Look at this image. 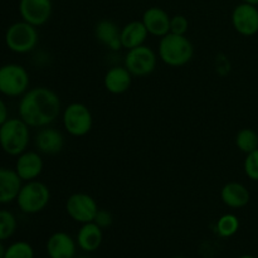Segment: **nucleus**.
<instances>
[{
  "instance_id": "b1692460",
  "label": "nucleus",
  "mask_w": 258,
  "mask_h": 258,
  "mask_svg": "<svg viewBox=\"0 0 258 258\" xmlns=\"http://www.w3.org/2000/svg\"><path fill=\"white\" fill-rule=\"evenodd\" d=\"M217 233L223 238H229L234 236L239 229V219L234 214H224L218 219L216 224Z\"/></svg>"
},
{
  "instance_id": "f03ea898",
  "label": "nucleus",
  "mask_w": 258,
  "mask_h": 258,
  "mask_svg": "<svg viewBox=\"0 0 258 258\" xmlns=\"http://www.w3.org/2000/svg\"><path fill=\"white\" fill-rule=\"evenodd\" d=\"M193 43L185 35L169 33L160 38L158 45V57L169 67H183L193 59Z\"/></svg>"
},
{
  "instance_id": "c756f323",
  "label": "nucleus",
  "mask_w": 258,
  "mask_h": 258,
  "mask_svg": "<svg viewBox=\"0 0 258 258\" xmlns=\"http://www.w3.org/2000/svg\"><path fill=\"white\" fill-rule=\"evenodd\" d=\"M5 251H7V247L4 246L3 241H0V258H4Z\"/></svg>"
},
{
  "instance_id": "393cba45",
  "label": "nucleus",
  "mask_w": 258,
  "mask_h": 258,
  "mask_svg": "<svg viewBox=\"0 0 258 258\" xmlns=\"http://www.w3.org/2000/svg\"><path fill=\"white\" fill-rule=\"evenodd\" d=\"M4 258H34V248L25 241L13 242L7 247Z\"/></svg>"
},
{
  "instance_id": "6e6552de",
  "label": "nucleus",
  "mask_w": 258,
  "mask_h": 258,
  "mask_svg": "<svg viewBox=\"0 0 258 258\" xmlns=\"http://www.w3.org/2000/svg\"><path fill=\"white\" fill-rule=\"evenodd\" d=\"M158 58V54L150 47L144 44L127 50L123 66L135 77H145L155 71Z\"/></svg>"
},
{
  "instance_id": "1a4fd4ad",
  "label": "nucleus",
  "mask_w": 258,
  "mask_h": 258,
  "mask_svg": "<svg viewBox=\"0 0 258 258\" xmlns=\"http://www.w3.org/2000/svg\"><path fill=\"white\" fill-rule=\"evenodd\" d=\"M98 209L97 202L87 193H73L66 202V212L70 218L81 224L95 221Z\"/></svg>"
},
{
  "instance_id": "f8f14e48",
  "label": "nucleus",
  "mask_w": 258,
  "mask_h": 258,
  "mask_svg": "<svg viewBox=\"0 0 258 258\" xmlns=\"http://www.w3.org/2000/svg\"><path fill=\"white\" fill-rule=\"evenodd\" d=\"M14 169L18 175H19V178L23 180V183L24 181L37 180L40 174L43 173L44 161H43L39 151L25 150L24 153L17 156Z\"/></svg>"
},
{
  "instance_id": "9d476101",
  "label": "nucleus",
  "mask_w": 258,
  "mask_h": 258,
  "mask_svg": "<svg viewBox=\"0 0 258 258\" xmlns=\"http://www.w3.org/2000/svg\"><path fill=\"white\" fill-rule=\"evenodd\" d=\"M234 30L243 37H252L258 33V8L257 5L243 3L237 5L231 15Z\"/></svg>"
},
{
  "instance_id": "f3484780",
  "label": "nucleus",
  "mask_w": 258,
  "mask_h": 258,
  "mask_svg": "<svg viewBox=\"0 0 258 258\" xmlns=\"http://www.w3.org/2000/svg\"><path fill=\"white\" fill-rule=\"evenodd\" d=\"M23 180L15 169L0 166V204H10L17 201Z\"/></svg>"
},
{
  "instance_id": "4be33fe9",
  "label": "nucleus",
  "mask_w": 258,
  "mask_h": 258,
  "mask_svg": "<svg viewBox=\"0 0 258 258\" xmlns=\"http://www.w3.org/2000/svg\"><path fill=\"white\" fill-rule=\"evenodd\" d=\"M236 145L242 153H252L258 149V134L252 128H242L236 135Z\"/></svg>"
},
{
  "instance_id": "473e14b6",
  "label": "nucleus",
  "mask_w": 258,
  "mask_h": 258,
  "mask_svg": "<svg viewBox=\"0 0 258 258\" xmlns=\"http://www.w3.org/2000/svg\"><path fill=\"white\" fill-rule=\"evenodd\" d=\"M76 258H90V257H86V256H81V257H76Z\"/></svg>"
},
{
  "instance_id": "0eeeda50",
  "label": "nucleus",
  "mask_w": 258,
  "mask_h": 258,
  "mask_svg": "<svg viewBox=\"0 0 258 258\" xmlns=\"http://www.w3.org/2000/svg\"><path fill=\"white\" fill-rule=\"evenodd\" d=\"M64 130L73 138L86 136L93 126V116L90 108L81 102H72L62 111Z\"/></svg>"
},
{
  "instance_id": "7ed1b4c3",
  "label": "nucleus",
  "mask_w": 258,
  "mask_h": 258,
  "mask_svg": "<svg viewBox=\"0 0 258 258\" xmlns=\"http://www.w3.org/2000/svg\"><path fill=\"white\" fill-rule=\"evenodd\" d=\"M29 143L30 127L20 117H9L0 126V148L8 155H20Z\"/></svg>"
},
{
  "instance_id": "7c9ffc66",
  "label": "nucleus",
  "mask_w": 258,
  "mask_h": 258,
  "mask_svg": "<svg viewBox=\"0 0 258 258\" xmlns=\"http://www.w3.org/2000/svg\"><path fill=\"white\" fill-rule=\"evenodd\" d=\"M243 3H248V4L252 5H258V0H242Z\"/></svg>"
},
{
  "instance_id": "9b49d317",
  "label": "nucleus",
  "mask_w": 258,
  "mask_h": 258,
  "mask_svg": "<svg viewBox=\"0 0 258 258\" xmlns=\"http://www.w3.org/2000/svg\"><path fill=\"white\" fill-rule=\"evenodd\" d=\"M18 9L22 20L38 28L50 19L53 3L52 0H19Z\"/></svg>"
},
{
  "instance_id": "cd10ccee",
  "label": "nucleus",
  "mask_w": 258,
  "mask_h": 258,
  "mask_svg": "<svg viewBox=\"0 0 258 258\" xmlns=\"http://www.w3.org/2000/svg\"><path fill=\"white\" fill-rule=\"evenodd\" d=\"M112 214H111L110 212L106 211V209H98L97 214H96L95 217V221L93 222L102 229H106L112 224Z\"/></svg>"
},
{
  "instance_id": "2eb2a0df",
  "label": "nucleus",
  "mask_w": 258,
  "mask_h": 258,
  "mask_svg": "<svg viewBox=\"0 0 258 258\" xmlns=\"http://www.w3.org/2000/svg\"><path fill=\"white\" fill-rule=\"evenodd\" d=\"M45 249L49 258H76L77 242L66 232H55L48 238Z\"/></svg>"
},
{
  "instance_id": "6ab92c4d",
  "label": "nucleus",
  "mask_w": 258,
  "mask_h": 258,
  "mask_svg": "<svg viewBox=\"0 0 258 258\" xmlns=\"http://www.w3.org/2000/svg\"><path fill=\"white\" fill-rule=\"evenodd\" d=\"M102 231L103 229L101 227H98L95 222L82 224L80 231H78L77 237H76L77 246L82 251L88 252V253L97 251L103 241Z\"/></svg>"
},
{
  "instance_id": "f257e3e1",
  "label": "nucleus",
  "mask_w": 258,
  "mask_h": 258,
  "mask_svg": "<svg viewBox=\"0 0 258 258\" xmlns=\"http://www.w3.org/2000/svg\"><path fill=\"white\" fill-rule=\"evenodd\" d=\"M18 113L29 127L42 128L52 125L62 115V102L54 91L38 86L20 97Z\"/></svg>"
},
{
  "instance_id": "39448f33",
  "label": "nucleus",
  "mask_w": 258,
  "mask_h": 258,
  "mask_svg": "<svg viewBox=\"0 0 258 258\" xmlns=\"http://www.w3.org/2000/svg\"><path fill=\"white\" fill-rule=\"evenodd\" d=\"M17 206L25 214H37L47 208L50 202V190L39 180L24 181L17 197Z\"/></svg>"
},
{
  "instance_id": "423d86ee",
  "label": "nucleus",
  "mask_w": 258,
  "mask_h": 258,
  "mask_svg": "<svg viewBox=\"0 0 258 258\" xmlns=\"http://www.w3.org/2000/svg\"><path fill=\"white\" fill-rule=\"evenodd\" d=\"M29 86V72L22 64L7 63L0 66V95L9 98L22 97Z\"/></svg>"
},
{
  "instance_id": "2f4dec72",
  "label": "nucleus",
  "mask_w": 258,
  "mask_h": 258,
  "mask_svg": "<svg viewBox=\"0 0 258 258\" xmlns=\"http://www.w3.org/2000/svg\"><path fill=\"white\" fill-rule=\"evenodd\" d=\"M238 258H256V257L251 256V254H243V256H241V257H238Z\"/></svg>"
},
{
  "instance_id": "20e7f679",
  "label": "nucleus",
  "mask_w": 258,
  "mask_h": 258,
  "mask_svg": "<svg viewBox=\"0 0 258 258\" xmlns=\"http://www.w3.org/2000/svg\"><path fill=\"white\" fill-rule=\"evenodd\" d=\"M8 49L17 54H27L33 52L39 42V33L37 27L20 20L8 27L4 35Z\"/></svg>"
},
{
  "instance_id": "a878e982",
  "label": "nucleus",
  "mask_w": 258,
  "mask_h": 258,
  "mask_svg": "<svg viewBox=\"0 0 258 258\" xmlns=\"http://www.w3.org/2000/svg\"><path fill=\"white\" fill-rule=\"evenodd\" d=\"M244 173L251 180L258 181V149L247 154L244 159Z\"/></svg>"
},
{
  "instance_id": "4468645a",
  "label": "nucleus",
  "mask_w": 258,
  "mask_h": 258,
  "mask_svg": "<svg viewBox=\"0 0 258 258\" xmlns=\"http://www.w3.org/2000/svg\"><path fill=\"white\" fill-rule=\"evenodd\" d=\"M170 19L171 17L164 9L159 7H151L144 12L141 22L148 29L149 34L163 38L164 35L170 33Z\"/></svg>"
},
{
  "instance_id": "bb28decb",
  "label": "nucleus",
  "mask_w": 258,
  "mask_h": 258,
  "mask_svg": "<svg viewBox=\"0 0 258 258\" xmlns=\"http://www.w3.org/2000/svg\"><path fill=\"white\" fill-rule=\"evenodd\" d=\"M189 29V20L184 15L176 14L170 19V33L179 35H185Z\"/></svg>"
},
{
  "instance_id": "dca6fc26",
  "label": "nucleus",
  "mask_w": 258,
  "mask_h": 258,
  "mask_svg": "<svg viewBox=\"0 0 258 258\" xmlns=\"http://www.w3.org/2000/svg\"><path fill=\"white\" fill-rule=\"evenodd\" d=\"M134 76L125 66H113L106 72L103 85L107 92L112 95H122L131 87Z\"/></svg>"
},
{
  "instance_id": "a211bd4d",
  "label": "nucleus",
  "mask_w": 258,
  "mask_h": 258,
  "mask_svg": "<svg viewBox=\"0 0 258 258\" xmlns=\"http://www.w3.org/2000/svg\"><path fill=\"white\" fill-rule=\"evenodd\" d=\"M121 29L115 22L110 19H102L97 22L95 27V37L102 45L112 52H117L122 48L120 40Z\"/></svg>"
},
{
  "instance_id": "412c9836",
  "label": "nucleus",
  "mask_w": 258,
  "mask_h": 258,
  "mask_svg": "<svg viewBox=\"0 0 258 258\" xmlns=\"http://www.w3.org/2000/svg\"><path fill=\"white\" fill-rule=\"evenodd\" d=\"M221 199L229 208L239 209L249 203L251 194L243 184L238 181H229L222 188Z\"/></svg>"
},
{
  "instance_id": "5701e85b",
  "label": "nucleus",
  "mask_w": 258,
  "mask_h": 258,
  "mask_svg": "<svg viewBox=\"0 0 258 258\" xmlns=\"http://www.w3.org/2000/svg\"><path fill=\"white\" fill-rule=\"evenodd\" d=\"M18 221L14 213L8 209H0V241H8L15 234Z\"/></svg>"
},
{
  "instance_id": "c85d7f7f",
  "label": "nucleus",
  "mask_w": 258,
  "mask_h": 258,
  "mask_svg": "<svg viewBox=\"0 0 258 258\" xmlns=\"http://www.w3.org/2000/svg\"><path fill=\"white\" fill-rule=\"evenodd\" d=\"M9 118V110L5 103V101L0 97V126Z\"/></svg>"
},
{
  "instance_id": "aec40b11",
  "label": "nucleus",
  "mask_w": 258,
  "mask_h": 258,
  "mask_svg": "<svg viewBox=\"0 0 258 258\" xmlns=\"http://www.w3.org/2000/svg\"><path fill=\"white\" fill-rule=\"evenodd\" d=\"M149 32L141 20H133L121 28L120 40L121 45L125 49H133V48L140 47L145 44L148 39Z\"/></svg>"
},
{
  "instance_id": "ddd939ff",
  "label": "nucleus",
  "mask_w": 258,
  "mask_h": 258,
  "mask_svg": "<svg viewBox=\"0 0 258 258\" xmlns=\"http://www.w3.org/2000/svg\"><path fill=\"white\" fill-rule=\"evenodd\" d=\"M34 145L40 154L57 155L64 148V136L57 128L45 126L35 135Z\"/></svg>"
}]
</instances>
